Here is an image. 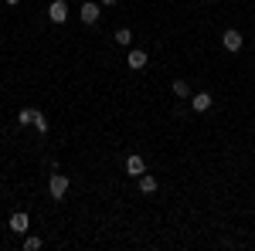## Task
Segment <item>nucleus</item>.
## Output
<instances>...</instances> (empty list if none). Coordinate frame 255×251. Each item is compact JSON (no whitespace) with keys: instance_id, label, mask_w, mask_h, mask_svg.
Segmentation results:
<instances>
[{"instance_id":"ddd939ff","label":"nucleus","mask_w":255,"mask_h":251,"mask_svg":"<svg viewBox=\"0 0 255 251\" xmlns=\"http://www.w3.org/2000/svg\"><path fill=\"white\" fill-rule=\"evenodd\" d=\"M34 129H38V133L44 136V133H48V119H44V116H38V119H34Z\"/></svg>"},{"instance_id":"423d86ee","label":"nucleus","mask_w":255,"mask_h":251,"mask_svg":"<svg viewBox=\"0 0 255 251\" xmlns=\"http://www.w3.org/2000/svg\"><path fill=\"white\" fill-rule=\"evenodd\" d=\"M126 173H129V176H143V173H146V163H143V156H136V153L126 156Z\"/></svg>"},{"instance_id":"9d476101","label":"nucleus","mask_w":255,"mask_h":251,"mask_svg":"<svg viewBox=\"0 0 255 251\" xmlns=\"http://www.w3.org/2000/svg\"><path fill=\"white\" fill-rule=\"evenodd\" d=\"M41 112L38 109H20L17 112V126H34V119H38Z\"/></svg>"},{"instance_id":"2eb2a0df","label":"nucleus","mask_w":255,"mask_h":251,"mask_svg":"<svg viewBox=\"0 0 255 251\" xmlns=\"http://www.w3.org/2000/svg\"><path fill=\"white\" fill-rule=\"evenodd\" d=\"M3 3H10V7H17V3H20V0H3Z\"/></svg>"},{"instance_id":"f03ea898","label":"nucleus","mask_w":255,"mask_h":251,"mask_svg":"<svg viewBox=\"0 0 255 251\" xmlns=\"http://www.w3.org/2000/svg\"><path fill=\"white\" fill-rule=\"evenodd\" d=\"M221 44H225V51H228V55H235V51H242V44H245V38H242V31H235V27H228V31L221 34Z\"/></svg>"},{"instance_id":"7ed1b4c3","label":"nucleus","mask_w":255,"mask_h":251,"mask_svg":"<svg viewBox=\"0 0 255 251\" xmlns=\"http://www.w3.org/2000/svg\"><path fill=\"white\" fill-rule=\"evenodd\" d=\"M48 20H51V24H65V20H68V3H65V0H51V3H48Z\"/></svg>"},{"instance_id":"9b49d317","label":"nucleus","mask_w":255,"mask_h":251,"mask_svg":"<svg viewBox=\"0 0 255 251\" xmlns=\"http://www.w3.org/2000/svg\"><path fill=\"white\" fill-rule=\"evenodd\" d=\"M113 38H116V44H119V48H129V44H133V31H129V27H119V31L113 34Z\"/></svg>"},{"instance_id":"f257e3e1","label":"nucleus","mask_w":255,"mask_h":251,"mask_svg":"<svg viewBox=\"0 0 255 251\" xmlns=\"http://www.w3.org/2000/svg\"><path fill=\"white\" fill-rule=\"evenodd\" d=\"M48 193H51V200H65V193H68V176L65 173H51V180H48Z\"/></svg>"},{"instance_id":"f8f14e48","label":"nucleus","mask_w":255,"mask_h":251,"mask_svg":"<svg viewBox=\"0 0 255 251\" xmlns=\"http://www.w3.org/2000/svg\"><path fill=\"white\" fill-rule=\"evenodd\" d=\"M174 95L177 98H191V85H187L184 78H177V82H174Z\"/></svg>"},{"instance_id":"0eeeda50","label":"nucleus","mask_w":255,"mask_h":251,"mask_svg":"<svg viewBox=\"0 0 255 251\" xmlns=\"http://www.w3.org/2000/svg\"><path fill=\"white\" fill-rule=\"evenodd\" d=\"M99 14H102V10H99V3H92V0H89V3H82V10H79L82 24H96Z\"/></svg>"},{"instance_id":"20e7f679","label":"nucleus","mask_w":255,"mask_h":251,"mask_svg":"<svg viewBox=\"0 0 255 251\" xmlns=\"http://www.w3.org/2000/svg\"><path fill=\"white\" fill-rule=\"evenodd\" d=\"M211 105H215V98H211V92H197V95H191V109H194L197 116H201V112H208Z\"/></svg>"},{"instance_id":"1a4fd4ad","label":"nucleus","mask_w":255,"mask_h":251,"mask_svg":"<svg viewBox=\"0 0 255 251\" xmlns=\"http://www.w3.org/2000/svg\"><path fill=\"white\" fill-rule=\"evenodd\" d=\"M27 224H31V221H27V214H24V211L10 214V231H14V234H24V231H27Z\"/></svg>"},{"instance_id":"6e6552de","label":"nucleus","mask_w":255,"mask_h":251,"mask_svg":"<svg viewBox=\"0 0 255 251\" xmlns=\"http://www.w3.org/2000/svg\"><path fill=\"white\" fill-rule=\"evenodd\" d=\"M136 183H139V193H146V197H150V193H157V176L153 173H143V176H136Z\"/></svg>"},{"instance_id":"dca6fc26","label":"nucleus","mask_w":255,"mask_h":251,"mask_svg":"<svg viewBox=\"0 0 255 251\" xmlns=\"http://www.w3.org/2000/svg\"><path fill=\"white\" fill-rule=\"evenodd\" d=\"M99 3H106V7H109V3H116V0H99Z\"/></svg>"},{"instance_id":"39448f33","label":"nucleus","mask_w":255,"mask_h":251,"mask_svg":"<svg viewBox=\"0 0 255 251\" xmlns=\"http://www.w3.org/2000/svg\"><path fill=\"white\" fill-rule=\"evenodd\" d=\"M126 68H133V72H143V68H146V51H143V48H133V51L126 55Z\"/></svg>"},{"instance_id":"4468645a","label":"nucleus","mask_w":255,"mask_h":251,"mask_svg":"<svg viewBox=\"0 0 255 251\" xmlns=\"http://www.w3.org/2000/svg\"><path fill=\"white\" fill-rule=\"evenodd\" d=\"M24 248H27V251H34V248H41V238H24Z\"/></svg>"}]
</instances>
